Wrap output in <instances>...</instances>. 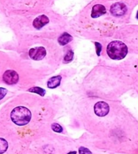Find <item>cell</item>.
Here are the masks:
<instances>
[{"mask_svg":"<svg viewBox=\"0 0 138 154\" xmlns=\"http://www.w3.org/2000/svg\"><path fill=\"white\" fill-rule=\"evenodd\" d=\"M107 54L111 59L121 60L125 57L128 52V48L125 43L119 41L110 43L106 49Z\"/></svg>","mask_w":138,"mask_h":154,"instance_id":"cell-1","label":"cell"},{"mask_svg":"<svg viewBox=\"0 0 138 154\" xmlns=\"http://www.w3.org/2000/svg\"><path fill=\"white\" fill-rule=\"evenodd\" d=\"M12 122L18 126L28 124L31 119V112L25 107L18 106L13 109L10 114Z\"/></svg>","mask_w":138,"mask_h":154,"instance_id":"cell-2","label":"cell"},{"mask_svg":"<svg viewBox=\"0 0 138 154\" xmlns=\"http://www.w3.org/2000/svg\"><path fill=\"white\" fill-rule=\"evenodd\" d=\"M18 75L14 70H7L3 75V80L8 85H14L18 81Z\"/></svg>","mask_w":138,"mask_h":154,"instance_id":"cell-3","label":"cell"},{"mask_svg":"<svg viewBox=\"0 0 138 154\" xmlns=\"http://www.w3.org/2000/svg\"><path fill=\"white\" fill-rule=\"evenodd\" d=\"M46 55V50L42 47L31 49L29 51V56L34 60H42Z\"/></svg>","mask_w":138,"mask_h":154,"instance_id":"cell-4","label":"cell"},{"mask_svg":"<svg viewBox=\"0 0 138 154\" xmlns=\"http://www.w3.org/2000/svg\"><path fill=\"white\" fill-rule=\"evenodd\" d=\"M94 112L95 114L98 116H105L109 112V106L103 101H100L95 105Z\"/></svg>","mask_w":138,"mask_h":154,"instance_id":"cell-5","label":"cell"},{"mask_svg":"<svg viewBox=\"0 0 138 154\" xmlns=\"http://www.w3.org/2000/svg\"><path fill=\"white\" fill-rule=\"evenodd\" d=\"M127 12L126 5L123 3H116L110 8V12L115 16H121Z\"/></svg>","mask_w":138,"mask_h":154,"instance_id":"cell-6","label":"cell"},{"mask_svg":"<svg viewBox=\"0 0 138 154\" xmlns=\"http://www.w3.org/2000/svg\"><path fill=\"white\" fill-rule=\"evenodd\" d=\"M49 23V19L45 15H41L38 16L37 18L35 19L33 21V26L35 29H40Z\"/></svg>","mask_w":138,"mask_h":154,"instance_id":"cell-7","label":"cell"},{"mask_svg":"<svg viewBox=\"0 0 138 154\" xmlns=\"http://www.w3.org/2000/svg\"><path fill=\"white\" fill-rule=\"evenodd\" d=\"M106 12V8H105L104 5L101 4L95 5L92 8V17L93 18L100 17V16L104 15Z\"/></svg>","mask_w":138,"mask_h":154,"instance_id":"cell-8","label":"cell"},{"mask_svg":"<svg viewBox=\"0 0 138 154\" xmlns=\"http://www.w3.org/2000/svg\"><path fill=\"white\" fill-rule=\"evenodd\" d=\"M62 77L60 76H54L49 80L48 82V87L50 89H54L58 87L60 84V81H61Z\"/></svg>","mask_w":138,"mask_h":154,"instance_id":"cell-9","label":"cell"},{"mask_svg":"<svg viewBox=\"0 0 138 154\" xmlns=\"http://www.w3.org/2000/svg\"><path fill=\"white\" fill-rule=\"evenodd\" d=\"M72 40H73V37H72L71 35L67 33V32H64L59 37L58 43L61 45H65Z\"/></svg>","mask_w":138,"mask_h":154,"instance_id":"cell-10","label":"cell"},{"mask_svg":"<svg viewBox=\"0 0 138 154\" xmlns=\"http://www.w3.org/2000/svg\"><path fill=\"white\" fill-rule=\"evenodd\" d=\"M8 147V142L4 139L0 138V154H2L6 152Z\"/></svg>","mask_w":138,"mask_h":154,"instance_id":"cell-11","label":"cell"},{"mask_svg":"<svg viewBox=\"0 0 138 154\" xmlns=\"http://www.w3.org/2000/svg\"><path fill=\"white\" fill-rule=\"evenodd\" d=\"M29 91L38 93V94H39L41 96H43L45 93V91L43 89H41V88H39V87H33L29 90Z\"/></svg>","mask_w":138,"mask_h":154,"instance_id":"cell-12","label":"cell"},{"mask_svg":"<svg viewBox=\"0 0 138 154\" xmlns=\"http://www.w3.org/2000/svg\"><path fill=\"white\" fill-rule=\"evenodd\" d=\"M52 128L56 133H62L63 131V128L61 126L57 123H54L52 125Z\"/></svg>","mask_w":138,"mask_h":154,"instance_id":"cell-13","label":"cell"},{"mask_svg":"<svg viewBox=\"0 0 138 154\" xmlns=\"http://www.w3.org/2000/svg\"><path fill=\"white\" fill-rule=\"evenodd\" d=\"M73 52L72 51H69L68 52V54L66 55V56L64 57V62H71L73 58Z\"/></svg>","mask_w":138,"mask_h":154,"instance_id":"cell-14","label":"cell"},{"mask_svg":"<svg viewBox=\"0 0 138 154\" xmlns=\"http://www.w3.org/2000/svg\"><path fill=\"white\" fill-rule=\"evenodd\" d=\"M79 154H92V152L87 148L81 147L79 148Z\"/></svg>","mask_w":138,"mask_h":154,"instance_id":"cell-15","label":"cell"},{"mask_svg":"<svg viewBox=\"0 0 138 154\" xmlns=\"http://www.w3.org/2000/svg\"><path fill=\"white\" fill-rule=\"evenodd\" d=\"M7 93V90L4 88H0V100L4 98Z\"/></svg>","mask_w":138,"mask_h":154,"instance_id":"cell-16","label":"cell"},{"mask_svg":"<svg viewBox=\"0 0 138 154\" xmlns=\"http://www.w3.org/2000/svg\"><path fill=\"white\" fill-rule=\"evenodd\" d=\"M96 48H97L98 56H100V51L102 50V45L99 43H96Z\"/></svg>","mask_w":138,"mask_h":154,"instance_id":"cell-17","label":"cell"},{"mask_svg":"<svg viewBox=\"0 0 138 154\" xmlns=\"http://www.w3.org/2000/svg\"><path fill=\"white\" fill-rule=\"evenodd\" d=\"M76 153H77L76 152H71L70 153H68V154H76Z\"/></svg>","mask_w":138,"mask_h":154,"instance_id":"cell-18","label":"cell"},{"mask_svg":"<svg viewBox=\"0 0 138 154\" xmlns=\"http://www.w3.org/2000/svg\"><path fill=\"white\" fill-rule=\"evenodd\" d=\"M137 18H138V12H137Z\"/></svg>","mask_w":138,"mask_h":154,"instance_id":"cell-19","label":"cell"}]
</instances>
